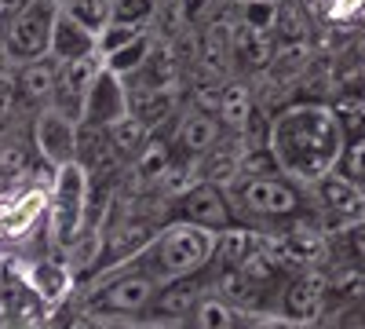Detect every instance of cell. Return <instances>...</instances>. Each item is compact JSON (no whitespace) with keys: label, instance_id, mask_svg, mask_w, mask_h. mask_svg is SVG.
Listing matches in <instances>:
<instances>
[{"label":"cell","instance_id":"cell-1","mask_svg":"<svg viewBox=\"0 0 365 329\" xmlns=\"http://www.w3.org/2000/svg\"><path fill=\"white\" fill-rule=\"evenodd\" d=\"M344 125L332 103L314 99H292L270 113V151L278 158L282 172L314 183L325 172L336 168V158L344 151Z\"/></svg>","mask_w":365,"mask_h":329},{"label":"cell","instance_id":"cell-2","mask_svg":"<svg viewBox=\"0 0 365 329\" xmlns=\"http://www.w3.org/2000/svg\"><path fill=\"white\" fill-rule=\"evenodd\" d=\"M227 194L237 208V223L245 220L249 227H267V231H282L292 223H318L311 187L285 172H237L227 183Z\"/></svg>","mask_w":365,"mask_h":329},{"label":"cell","instance_id":"cell-3","mask_svg":"<svg viewBox=\"0 0 365 329\" xmlns=\"http://www.w3.org/2000/svg\"><path fill=\"white\" fill-rule=\"evenodd\" d=\"M212 249H216V234L212 231L182 223V220H165L139 253H132L120 263L139 275H150L154 282H168V278L208 271Z\"/></svg>","mask_w":365,"mask_h":329},{"label":"cell","instance_id":"cell-4","mask_svg":"<svg viewBox=\"0 0 365 329\" xmlns=\"http://www.w3.org/2000/svg\"><path fill=\"white\" fill-rule=\"evenodd\" d=\"M158 285L161 282H154L150 275H139L125 263H113L91 278L81 308L103 322H146Z\"/></svg>","mask_w":365,"mask_h":329},{"label":"cell","instance_id":"cell-5","mask_svg":"<svg viewBox=\"0 0 365 329\" xmlns=\"http://www.w3.org/2000/svg\"><path fill=\"white\" fill-rule=\"evenodd\" d=\"M168 220H182V223L220 234L237 223V208L223 183H216V179H190L179 194L168 198Z\"/></svg>","mask_w":365,"mask_h":329},{"label":"cell","instance_id":"cell-6","mask_svg":"<svg viewBox=\"0 0 365 329\" xmlns=\"http://www.w3.org/2000/svg\"><path fill=\"white\" fill-rule=\"evenodd\" d=\"M88 191H91V179H88V172L77 161L55 168L51 231H55V242L63 246V249H73L77 238L88 227Z\"/></svg>","mask_w":365,"mask_h":329},{"label":"cell","instance_id":"cell-7","mask_svg":"<svg viewBox=\"0 0 365 329\" xmlns=\"http://www.w3.org/2000/svg\"><path fill=\"white\" fill-rule=\"evenodd\" d=\"M58 0H29L22 8V15L8 26L4 41V59L8 63H29V59H41L51 51V29H55V19H58Z\"/></svg>","mask_w":365,"mask_h":329},{"label":"cell","instance_id":"cell-8","mask_svg":"<svg viewBox=\"0 0 365 329\" xmlns=\"http://www.w3.org/2000/svg\"><path fill=\"white\" fill-rule=\"evenodd\" d=\"M311 194H314V208H318V223L322 231H340L347 223H358L365 220V187L347 179L344 172H325L322 179L311 183Z\"/></svg>","mask_w":365,"mask_h":329},{"label":"cell","instance_id":"cell-9","mask_svg":"<svg viewBox=\"0 0 365 329\" xmlns=\"http://www.w3.org/2000/svg\"><path fill=\"white\" fill-rule=\"evenodd\" d=\"M274 315L292 318L299 325H311L325 315V275L322 267H296L285 278L278 300H274Z\"/></svg>","mask_w":365,"mask_h":329},{"label":"cell","instance_id":"cell-10","mask_svg":"<svg viewBox=\"0 0 365 329\" xmlns=\"http://www.w3.org/2000/svg\"><path fill=\"white\" fill-rule=\"evenodd\" d=\"M172 139V146H175V158H182V161H201L208 151H216V146L227 139V128H223V121L212 110H201V106H194V110H187L175 121V132L168 136Z\"/></svg>","mask_w":365,"mask_h":329},{"label":"cell","instance_id":"cell-11","mask_svg":"<svg viewBox=\"0 0 365 329\" xmlns=\"http://www.w3.org/2000/svg\"><path fill=\"white\" fill-rule=\"evenodd\" d=\"M208 289H212L208 271H197V275H182V278H168V282H161L158 293H154V304H150L146 322L179 325L182 318H187V311L201 300Z\"/></svg>","mask_w":365,"mask_h":329},{"label":"cell","instance_id":"cell-12","mask_svg":"<svg viewBox=\"0 0 365 329\" xmlns=\"http://www.w3.org/2000/svg\"><path fill=\"white\" fill-rule=\"evenodd\" d=\"M267 242V234L259 227H249V223H234L227 231L216 234V249H212V260H208V278L216 282L223 275H234L237 267H245Z\"/></svg>","mask_w":365,"mask_h":329},{"label":"cell","instance_id":"cell-13","mask_svg":"<svg viewBox=\"0 0 365 329\" xmlns=\"http://www.w3.org/2000/svg\"><path fill=\"white\" fill-rule=\"evenodd\" d=\"M125 113H128V84L120 81L113 70L99 66V74L91 77V84H88L81 121L110 128V125H113V121H120Z\"/></svg>","mask_w":365,"mask_h":329},{"label":"cell","instance_id":"cell-14","mask_svg":"<svg viewBox=\"0 0 365 329\" xmlns=\"http://www.w3.org/2000/svg\"><path fill=\"white\" fill-rule=\"evenodd\" d=\"M34 146L51 168L70 165L73 154H77V121H70V117L58 113L55 106H44L34 121Z\"/></svg>","mask_w":365,"mask_h":329},{"label":"cell","instance_id":"cell-15","mask_svg":"<svg viewBox=\"0 0 365 329\" xmlns=\"http://www.w3.org/2000/svg\"><path fill=\"white\" fill-rule=\"evenodd\" d=\"M73 161L88 172V176H120L125 172V158L113 146V136L110 128L103 125H88V121H77V154Z\"/></svg>","mask_w":365,"mask_h":329},{"label":"cell","instance_id":"cell-16","mask_svg":"<svg viewBox=\"0 0 365 329\" xmlns=\"http://www.w3.org/2000/svg\"><path fill=\"white\" fill-rule=\"evenodd\" d=\"M99 66H103V55H88V59H73V63H58L51 106L58 113H66L70 121H81L88 84H91V77L99 74Z\"/></svg>","mask_w":365,"mask_h":329},{"label":"cell","instance_id":"cell-17","mask_svg":"<svg viewBox=\"0 0 365 329\" xmlns=\"http://www.w3.org/2000/svg\"><path fill=\"white\" fill-rule=\"evenodd\" d=\"M256 318V311L237 308L234 300H227L223 293L208 289L201 300L187 311V318L179 322V329H249Z\"/></svg>","mask_w":365,"mask_h":329},{"label":"cell","instance_id":"cell-18","mask_svg":"<svg viewBox=\"0 0 365 329\" xmlns=\"http://www.w3.org/2000/svg\"><path fill=\"white\" fill-rule=\"evenodd\" d=\"M274 48H278V37L274 34H263V29H249V26L234 22V29H230V63H234V70L249 74V77L267 74L270 59H274Z\"/></svg>","mask_w":365,"mask_h":329},{"label":"cell","instance_id":"cell-19","mask_svg":"<svg viewBox=\"0 0 365 329\" xmlns=\"http://www.w3.org/2000/svg\"><path fill=\"white\" fill-rule=\"evenodd\" d=\"M55 77H58V63H55L51 55H41V59H29V63H19V66H15L19 103H22V106H34L37 113H41L44 106H51Z\"/></svg>","mask_w":365,"mask_h":329},{"label":"cell","instance_id":"cell-20","mask_svg":"<svg viewBox=\"0 0 365 329\" xmlns=\"http://www.w3.org/2000/svg\"><path fill=\"white\" fill-rule=\"evenodd\" d=\"M55 63H73V59H88V55H99V37L91 34L88 26H81L73 15H66L58 8L55 29H51V51H48Z\"/></svg>","mask_w":365,"mask_h":329},{"label":"cell","instance_id":"cell-21","mask_svg":"<svg viewBox=\"0 0 365 329\" xmlns=\"http://www.w3.org/2000/svg\"><path fill=\"white\" fill-rule=\"evenodd\" d=\"M128 110L150 132H165L172 125L175 110H179V92H175V84H168V88H139V92H128Z\"/></svg>","mask_w":365,"mask_h":329},{"label":"cell","instance_id":"cell-22","mask_svg":"<svg viewBox=\"0 0 365 329\" xmlns=\"http://www.w3.org/2000/svg\"><path fill=\"white\" fill-rule=\"evenodd\" d=\"M150 51H154V34H150V29H143V34L132 37L128 44H120V48L106 51V55H103V66L113 70L120 81H128L132 74L143 70V63L150 59Z\"/></svg>","mask_w":365,"mask_h":329},{"label":"cell","instance_id":"cell-23","mask_svg":"<svg viewBox=\"0 0 365 329\" xmlns=\"http://www.w3.org/2000/svg\"><path fill=\"white\" fill-rule=\"evenodd\" d=\"M110 136H113V146L120 151V158L132 161V158L143 151V143L150 139V128H146V125L139 121V117L128 110L125 117H120V121H113V125H110Z\"/></svg>","mask_w":365,"mask_h":329},{"label":"cell","instance_id":"cell-24","mask_svg":"<svg viewBox=\"0 0 365 329\" xmlns=\"http://www.w3.org/2000/svg\"><path fill=\"white\" fill-rule=\"evenodd\" d=\"M278 4L282 0H237L230 8L234 22L249 26V29H263V34H274V22H278Z\"/></svg>","mask_w":365,"mask_h":329},{"label":"cell","instance_id":"cell-25","mask_svg":"<svg viewBox=\"0 0 365 329\" xmlns=\"http://www.w3.org/2000/svg\"><path fill=\"white\" fill-rule=\"evenodd\" d=\"M329 246H332V256H344V260H351L354 267H361V271H365V220L332 231L329 234Z\"/></svg>","mask_w":365,"mask_h":329},{"label":"cell","instance_id":"cell-26","mask_svg":"<svg viewBox=\"0 0 365 329\" xmlns=\"http://www.w3.org/2000/svg\"><path fill=\"white\" fill-rule=\"evenodd\" d=\"M63 11L99 37V29L113 19V0H63Z\"/></svg>","mask_w":365,"mask_h":329},{"label":"cell","instance_id":"cell-27","mask_svg":"<svg viewBox=\"0 0 365 329\" xmlns=\"http://www.w3.org/2000/svg\"><path fill=\"white\" fill-rule=\"evenodd\" d=\"M29 289H34L41 300H58L66 293V267L58 263H37L34 275H29Z\"/></svg>","mask_w":365,"mask_h":329},{"label":"cell","instance_id":"cell-28","mask_svg":"<svg viewBox=\"0 0 365 329\" xmlns=\"http://www.w3.org/2000/svg\"><path fill=\"white\" fill-rule=\"evenodd\" d=\"M336 172H344L347 179L365 187V136H354L344 143V151L336 158Z\"/></svg>","mask_w":365,"mask_h":329},{"label":"cell","instance_id":"cell-29","mask_svg":"<svg viewBox=\"0 0 365 329\" xmlns=\"http://www.w3.org/2000/svg\"><path fill=\"white\" fill-rule=\"evenodd\" d=\"M332 106H336V113H340V125H344L347 139L365 136V96H344Z\"/></svg>","mask_w":365,"mask_h":329},{"label":"cell","instance_id":"cell-30","mask_svg":"<svg viewBox=\"0 0 365 329\" xmlns=\"http://www.w3.org/2000/svg\"><path fill=\"white\" fill-rule=\"evenodd\" d=\"M154 11H158V0H113V19L128 22V26H146L150 29Z\"/></svg>","mask_w":365,"mask_h":329},{"label":"cell","instance_id":"cell-31","mask_svg":"<svg viewBox=\"0 0 365 329\" xmlns=\"http://www.w3.org/2000/svg\"><path fill=\"white\" fill-rule=\"evenodd\" d=\"M146 26H128V22H117V19H110L103 29H99V55H106V51H113V48H120V44H128L132 37H139Z\"/></svg>","mask_w":365,"mask_h":329},{"label":"cell","instance_id":"cell-32","mask_svg":"<svg viewBox=\"0 0 365 329\" xmlns=\"http://www.w3.org/2000/svg\"><path fill=\"white\" fill-rule=\"evenodd\" d=\"M29 168V151L19 143H0V179H15Z\"/></svg>","mask_w":365,"mask_h":329},{"label":"cell","instance_id":"cell-33","mask_svg":"<svg viewBox=\"0 0 365 329\" xmlns=\"http://www.w3.org/2000/svg\"><path fill=\"white\" fill-rule=\"evenodd\" d=\"M58 329H106V322L96 318V315H88L84 308H77V311H70L63 318V325H58Z\"/></svg>","mask_w":365,"mask_h":329},{"label":"cell","instance_id":"cell-34","mask_svg":"<svg viewBox=\"0 0 365 329\" xmlns=\"http://www.w3.org/2000/svg\"><path fill=\"white\" fill-rule=\"evenodd\" d=\"M29 4V0H0V41H4V34H8V26L22 15V8Z\"/></svg>","mask_w":365,"mask_h":329},{"label":"cell","instance_id":"cell-35","mask_svg":"<svg viewBox=\"0 0 365 329\" xmlns=\"http://www.w3.org/2000/svg\"><path fill=\"white\" fill-rule=\"evenodd\" d=\"M249 329H307V325H299L292 318H282V315H256Z\"/></svg>","mask_w":365,"mask_h":329},{"label":"cell","instance_id":"cell-36","mask_svg":"<svg viewBox=\"0 0 365 329\" xmlns=\"http://www.w3.org/2000/svg\"><path fill=\"white\" fill-rule=\"evenodd\" d=\"M212 0H182V8H187V15H197L201 8H208Z\"/></svg>","mask_w":365,"mask_h":329},{"label":"cell","instance_id":"cell-37","mask_svg":"<svg viewBox=\"0 0 365 329\" xmlns=\"http://www.w3.org/2000/svg\"><path fill=\"white\" fill-rule=\"evenodd\" d=\"M139 329H179V325H165V322H146V325H139Z\"/></svg>","mask_w":365,"mask_h":329},{"label":"cell","instance_id":"cell-38","mask_svg":"<svg viewBox=\"0 0 365 329\" xmlns=\"http://www.w3.org/2000/svg\"><path fill=\"white\" fill-rule=\"evenodd\" d=\"M58 4H63V0H58Z\"/></svg>","mask_w":365,"mask_h":329},{"label":"cell","instance_id":"cell-39","mask_svg":"<svg viewBox=\"0 0 365 329\" xmlns=\"http://www.w3.org/2000/svg\"><path fill=\"white\" fill-rule=\"evenodd\" d=\"M361 96H365V92H361Z\"/></svg>","mask_w":365,"mask_h":329}]
</instances>
